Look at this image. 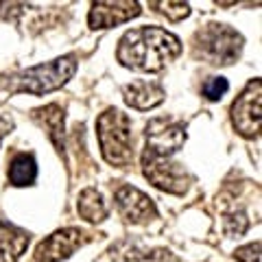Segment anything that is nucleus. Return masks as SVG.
<instances>
[{"mask_svg":"<svg viewBox=\"0 0 262 262\" xmlns=\"http://www.w3.org/2000/svg\"><path fill=\"white\" fill-rule=\"evenodd\" d=\"M234 256L241 262H260V241L245 245V247H238L234 251Z\"/></svg>","mask_w":262,"mask_h":262,"instance_id":"19","label":"nucleus"},{"mask_svg":"<svg viewBox=\"0 0 262 262\" xmlns=\"http://www.w3.org/2000/svg\"><path fill=\"white\" fill-rule=\"evenodd\" d=\"M77 72V59L72 55H63L57 59L48 61V63H39L18 72L11 79V92H27V94H35L42 96L48 92L63 88L72 75Z\"/></svg>","mask_w":262,"mask_h":262,"instance_id":"3","label":"nucleus"},{"mask_svg":"<svg viewBox=\"0 0 262 262\" xmlns=\"http://www.w3.org/2000/svg\"><path fill=\"white\" fill-rule=\"evenodd\" d=\"M162 253H164V249H160V251H155V253H153V258H155V260H158V258L162 256ZM146 262H151V260H149V258H146Z\"/></svg>","mask_w":262,"mask_h":262,"instance_id":"21","label":"nucleus"},{"mask_svg":"<svg viewBox=\"0 0 262 262\" xmlns=\"http://www.w3.org/2000/svg\"><path fill=\"white\" fill-rule=\"evenodd\" d=\"M96 136L101 153L112 166L125 168L134 160V140H131V120L116 107L105 110L96 118Z\"/></svg>","mask_w":262,"mask_h":262,"instance_id":"2","label":"nucleus"},{"mask_svg":"<svg viewBox=\"0 0 262 262\" xmlns=\"http://www.w3.org/2000/svg\"><path fill=\"white\" fill-rule=\"evenodd\" d=\"M92 238L88 232L79 227H63L53 232L48 238L35 247V260L37 262H61L66 258H70L79 247Z\"/></svg>","mask_w":262,"mask_h":262,"instance_id":"8","label":"nucleus"},{"mask_svg":"<svg viewBox=\"0 0 262 262\" xmlns=\"http://www.w3.org/2000/svg\"><path fill=\"white\" fill-rule=\"evenodd\" d=\"M114 203H116L118 214L127 223H149L158 216V208H155L153 199L134 186H120L114 192Z\"/></svg>","mask_w":262,"mask_h":262,"instance_id":"9","label":"nucleus"},{"mask_svg":"<svg viewBox=\"0 0 262 262\" xmlns=\"http://www.w3.org/2000/svg\"><path fill=\"white\" fill-rule=\"evenodd\" d=\"M182 53L179 37L160 27H138L120 37L116 59L131 70L160 72Z\"/></svg>","mask_w":262,"mask_h":262,"instance_id":"1","label":"nucleus"},{"mask_svg":"<svg viewBox=\"0 0 262 262\" xmlns=\"http://www.w3.org/2000/svg\"><path fill=\"white\" fill-rule=\"evenodd\" d=\"M63 118L66 114L59 105H46V107L33 110V120L46 131L51 142L57 146V151L63 153Z\"/></svg>","mask_w":262,"mask_h":262,"instance_id":"13","label":"nucleus"},{"mask_svg":"<svg viewBox=\"0 0 262 262\" xmlns=\"http://www.w3.org/2000/svg\"><path fill=\"white\" fill-rule=\"evenodd\" d=\"M77 210L85 221H90V223H103L110 214V210L103 201V194L98 192L96 188H85V190H81L79 201H77Z\"/></svg>","mask_w":262,"mask_h":262,"instance_id":"15","label":"nucleus"},{"mask_svg":"<svg viewBox=\"0 0 262 262\" xmlns=\"http://www.w3.org/2000/svg\"><path fill=\"white\" fill-rule=\"evenodd\" d=\"M151 7L158 13L166 15L170 22H179V20H184L190 15V7L186 3H151Z\"/></svg>","mask_w":262,"mask_h":262,"instance_id":"16","label":"nucleus"},{"mask_svg":"<svg viewBox=\"0 0 262 262\" xmlns=\"http://www.w3.org/2000/svg\"><path fill=\"white\" fill-rule=\"evenodd\" d=\"M7 177H9V184L15 188H27L33 186L37 179V162L31 153H18L9 164V170H7Z\"/></svg>","mask_w":262,"mask_h":262,"instance_id":"14","label":"nucleus"},{"mask_svg":"<svg viewBox=\"0 0 262 262\" xmlns=\"http://www.w3.org/2000/svg\"><path fill=\"white\" fill-rule=\"evenodd\" d=\"M227 90H229V83L223 77H210V79H206V83L201 85V92L208 101H221Z\"/></svg>","mask_w":262,"mask_h":262,"instance_id":"17","label":"nucleus"},{"mask_svg":"<svg viewBox=\"0 0 262 262\" xmlns=\"http://www.w3.org/2000/svg\"><path fill=\"white\" fill-rule=\"evenodd\" d=\"M142 170L149 182L170 194H184L190 186V173L184 168V164L173 162L170 158L164 160H142Z\"/></svg>","mask_w":262,"mask_h":262,"instance_id":"7","label":"nucleus"},{"mask_svg":"<svg viewBox=\"0 0 262 262\" xmlns=\"http://www.w3.org/2000/svg\"><path fill=\"white\" fill-rule=\"evenodd\" d=\"M140 15V5L136 0H120V3H92L88 13L90 29H110L125 24L131 18Z\"/></svg>","mask_w":262,"mask_h":262,"instance_id":"10","label":"nucleus"},{"mask_svg":"<svg viewBox=\"0 0 262 262\" xmlns=\"http://www.w3.org/2000/svg\"><path fill=\"white\" fill-rule=\"evenodd\" d=\"M245 39L227 24L210 22L194 35V55L212 66H229L241 59Z\"/></svg>","mask_w":262,"mask_h":262,"instance_id":"4","label":"nucleus"},{"mask_svg":"<svg viewBox=\"0 0 262 262\" xmlns=\"http://www.w3.org/2000/svg\"><path fill=\"white\" fill-rule=\"evenodd\" d=\"M122 96H125V103L129 107L146 112L162 105L164 98H166V92L155 81H131L129 85L122 88Z\"/></svg>","mask_w":262,"mask_h":262,"instance_id":"11","label":"nucleus"},{"mask_svg":"<svg viewBox=\"0 0 262 262\" xmlns=\"http://www.w3.org/2000/svg\"><path fill=\"white\" fill-rule=\"evenodd\" d=\"M29 245V234L7 221H0V262H18Z\"/></svg>","mask_w":262,"mask_h":262,"instance_id":"12","label":"nucleus"},{"mask_svg":"<svg viewBox=\"0 0 262 262\" xmlns=\"http://www.w3.org/2000/svg\"><path fill=\"white\" fill-rule=\"evenodd\" d=\"M260 81L253 79L232 105V125L243 138H258L262 122V94Z\"/></svg>","mask_w":262,"mask_h":262,"instance_id":"6","label":"nucleus"},{"mask_svg":"<svg viewBox=\"0 0 262 262\" xmlns=\"http://www.w3.org/2000/svg\"><path fill=\"white\" fill-rule=\"evenodd\" d=\"M247 225H249V221H247V216H245V212H232V214H227V219H225V232L229 236L245 234Z\"/></svg>","mask_w":262,"mask_h":262,"instance_id":"18","label":"nucleus"},{"mask_svg":"<svg viewBox=\"0 0 262 262\" xmlns=\"http://www.w3.org/2000/svg\"><path fill=\"white\" fill-rule=\"evenodd\" d=\"M11 129H13V120H11V118L0 116V144H3L5 136H9V134H11Z\"/></svg>","mask_w":262,"mask_h":262,"instance_id":"20","label":"nucleus"},{"mask_svg":"<svg viewBox=\"0 0 262 262\" xmlns=\"http://www.w3.org/2000/svg\"><path fill=\"white\" fill-rule=\"evenodd\" d=\"M146 144L142 160H164L173 158L186 142V127L182 122L166 120V118H153L144 131Z\"/></svg>","mask_w":262,"mask_h":262,"instance_id":"5","label":"nucleus"}]
</instances>
